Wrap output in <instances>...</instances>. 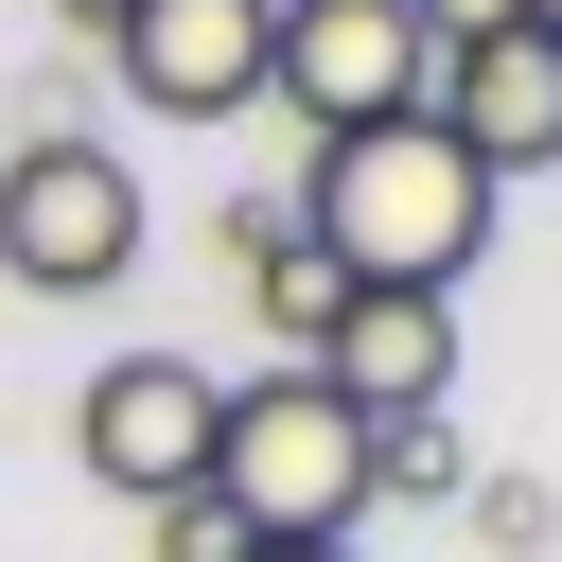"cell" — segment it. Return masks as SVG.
Wrapping results in <instances>:
<instances>
[{
	"instance_id": "cell-1",
	"label": "cell",
	"mask_w": 562,
	"mask_h": 562,
	"mask_svg": "<svg viewBox=\"0 0 562 562\" xmlns=\"http://www.w3.org/2000/svg\"><path fill=\"white\" fill-rule=\"evenodd\" d=\"M299 246H316V281L457 299V281H474V246H492V176L439 140V105L351 123V140H316V158H299Z\"/></svg>"
},
{
	"instance_id": "cell-2",
	"label": "cell",
	"mask_w": 562,
	"mask_h": 562,
	"mask_svg": "<svg viewBox=\"0 0 562 562\" xmlns=\"http://www.w3.org/2000/svg\"><path fill=\"white\" fill-rule=\"evenodd\" d=\"M211 509L246 544H351L369 527V422L316 386V369H263L211 404Z\"/></svg>"
},
{
	"instance_id": "cell-3",
	"label": "cell",
	"mask_w": 562,
	"mask_h": 562,
	"mask_svg": "<svg viewBox=\"0 0 562 562\" xmlns=\"http://www.w3.org/2000/svg\"><path fill=\"white\" fill-rule=\"evenodd\" d=\"M140 263V176L123 140H18L0 158V281L18 299H105Z\"/></svg>"
},
{
	"instance_id": "cell-4",
	"label": "cell",
	"mask_w": 562,
	"mask_h": 562,
	"mask_svg": "<svg viewBox=\"0 0 562 562\" xmlns=\"http://www.w3.org/2000/svg\"><path fill=\"white\" fill-rule=\"evenodd\" d=\"M422 88H439V53H422L404 0H299V18H263V105H299V140L404 123Z\"/></svg>"
},
{
	"instance_id": "cell-5",
	"label": "cell",
	"mask_w": 562,
	"mask_h": 562,
	"mask_svg": "<svg viewBox=\"0 0 562 562\" xmlns=\"http://www.w3.org/2000/svg\"><path fill=\"white\" fill-rule=\"evenodd\" d=\"M211 369L193 351H105L88 369V404H70V439H88V474L123 492V509H176V492H211Z\"/></svg>"
},
{
	"instance_id": "cell-6",
	"label": "cell",
	"mask_w": 562,
	"mask_h": 562,
	"mask_svg": "<svg viewBox=\"0 0 562 562\" xmlns=\"http://www.w3.org/2000/svg\"><path fill=\"white\" fill-rule=\"evenodd\" d=\"M369 439L386 422H439L457 404V299H386V281H334V316H316V351H299Z\"/></svg>"
},
{
	"instance_id": "cell-7",
	"label": "cell",
	"mask_w": 562,
	"mask_h": 562,
	"mask_svg": "<svg viewBox=\"0 0 562 562\" xmlns=\"http://www.w3.org/2000/svg\"><path fill=\"white\" fill-rule=\"evenodd\" d=\"M105 70H123V105H158V123H246V105H263V0H123Z\"/></svg>"
},
{
	"instance_id": "cell-8",
	"label": "cell",
	"mask_w": 562,
	"mask_h": 562,
	"mask_svg": "<svg viewBox=\"0 0 562 562\" xmlns=\"http://www.w3.org/2000/svg\"><path fill=\"white\" fill-rule=\"evenodd\" d=\"M422 105H439V140L509 193V176H544V158H562V35H527V18H509V35L439 53V88H422Z\"/></svg>"
},
{
	"instance_id": "cell-9",
	"label": "cell",
	"mask_w": 562,
	"mask_h": 562,
	"mask_svg": "<svg viewBox=\"0 0 562 562\" xmlns=\"http://www.w3.org/2000/svg\"><path fill=\"white\" fill-rule=\"evenodd\" d=\"M246 299H263V334H281V369H299V351H316V316H334V281H316V246H299V263H263Z\"/></svg>"
},
{
	"instance_id": "cell-10",
	"label": "cell",
	"mask_w": 562,
	"mask_h": 562,
	"mask_svg": "<svg viewBox=\"0 0 562 562\" xmlns=\"http://www.w3.org/2000/svg\"><path fill=\"white\" fill-rule=\"evenodd\" d=\"M140 527H158V562H246V527H228L211 492H176V509H140Z\"/></svg>"
},
{
	"instance_id": "cell-11",
	"label": "cell",
	"mask_w": 562,
	"mask_h": 562,
	"mask_svg": "<svg viewBox=\"0 0 562 562\" xmlns=\"http://www.w3.org/2000/svg\"><path fill=\"white\" fill-rule=\"evenodd\" d=\"M404 18H422V53H474V35H509L527 0H404Z\"/></svg>"
},
{
	"instance_id": "cell-12",
	"label": "cell",
	"mask_w": 562,
	"mask_h": 562,
	"mask_svg": "<svg viewBox=\"0 0 562 562\" xmlns=\"http://www.w3.org/2000/svg\"><path fill=\"white\" fill-rule=\"evenodd\" d=\"M53 18H70V35H123V0H53Z\"/></svg>"
},
{
	"instance_id": "cell-13",
	"label": "cell",
	"mask_w": 562,
	"mask_h": 562,
	"mask_svg": "<svg viewBox=\"0 0 562 562\" xmlns=\"http://www.w3.org/2000/svg\"><path fill=\"white\" fill-rule=\"evenodd\" d=\"M246 562H351V544H246Z\"/></svg>"
},
{
	"instance_id": "cell-14",
	"label": "cell",
	"mask_w": 562,
	"mask_h": 562,
	"mask_svg": "<svg viewBox=\"0 0 562 562\" xmlns=\"http://www.w3.org/2000/svg\"><path fill=\"white\" fill-rule=\"evenodd\" d=\"M527 35H562V0H527Z\"/></svg>"
},
{
	"instance_id": "cell-15",
	"label": "cell",
	"mask_w": 562,
	"mask_h": 562,
	"mask_svg": "<svg viewBox=\"0 0 562 562\" xmlns=\"http://www.w3.org/2000/svg\"><path fill=\"white\" fill-rule=\"evenodd\" d=\"M263 18H299V0H263Z\"/></svg>"
}]
</instances>
